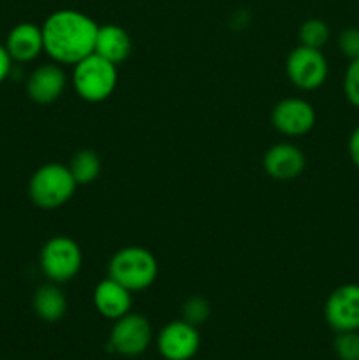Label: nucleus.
Segmentation results:
<instances>
[{
  "label": "nucleus",
  "instance_id": "f257e3e1",
  "mask_svg": "<svg viewBox=\"0 0 359 360\" xmlns=\"http://www.w3.org/2000/svg\"><path fill=\"white\" fill-rule=\"evenodd\" d=\"M44 53L60 65H76L95 49L99 25L88 14L60 9L42 23Z\"/></svg>",
  "mask_w": 359,
  "mask_h": 360
},
{
  "label": "nucleus",
  "instance_id": "f03ea898",
  "mask_svg": "<svg viewBox=\"0 0 359 360\" xmlns=\"http://www.w3.org/2000/svg\"><path fill=\"white\" fill-rule=\"evenodd\" d=\"M77 188L69 167L60 162H48L32 174L28 181V195L37 207L53 211L73 199Z\"/></svg>",
  "mask_w": 359,
  "mask_h": 360
},
{
  "label": "nucleus",
  "instance_id": "7ed1b4c3",
  "mask_svg": "<svg viewBox=\"0 0 359 360\" xmlns=\"http://www.w3.org/2000/svg\"><path fill=\"white\" fill-rule=\"evenodd\" d=\"M73 86L77 97L84 102L99 104L109 98L118 83V70L115 63L92 53L87 58L73 65Z\"/></svg>",
  "mask_w": 359,
  "mask_h": 360
},
{
  "label": "nucleus",
  "instance_id": "20e7f679",
  "mask_svg": "<svg viewBox=\"0 0 359 360\" xmlns=\"http://www.w3.org/2000/svg\"><path fill=\"white\" fill-rule=\"evenodd\" d=\"M108 271L113 280L122 283L130 292H143L157 280L158 264L148 248L125 246L111 257Z\"/></svg>",
  "mask_w": 359,
  "mask_h": 360
},
{
  "label": "nucleus",
  "instance_id": "39448f33",
  "mask_svg": "<svg viewBox=\"0 0 359 360\" xmlns=\"http://www.w3.org/2000/svg\"><path fill=\"white\" fill-rule=\"evenodd\" d=\"M39 266L51 283H67L81 271L83 252L69 236H53L39 253Z\"/></svg>",
  "mask_w": 359,
  "mask_h": 360
},
{
  "label": "nucleus",
  "instance_id": "423d86ee",
  "mask_svg": "<svg viewBox=\"0 0 359 360\" xmlns=\"http://www.w3.org/2000/svg\"><path fill=\"white\" fill-rule=\"evenodd\" d=\"M285 72L296 88L312 91L326 83L329 65L320 49L299 44L289 53L285 60Z\"/></svg>",
  "mask_w": 359,
  "mask_h": 360
},
{
  "label": "nucleus",
  "instance_id": "0eeeda50",
  "mask_svg": "<svg viewBox=\"0 0 359 360\" xmlns=\"http://www.w3.org/2000/svg\"><path fill=\"white\" fill-rule=\"evenodd\" d=\"M153 338L150 320L139 313H127L115 320L109 333V348L123 357H139L148 350Z\"/></svg>",
  "mask_w": 359,
  "mask_h": 360
},
{
  "label": "nucleus",
  "instance_id": "6e6552de",
  "mask_svg": "<svg viewBox=\"0 0 359 360\" xmlns=\"http://www.w3.org/2000/svg\"><path fill=\"white\" fill-rule=\"evenodd\" d=\"M199 348V329L183 319L165 323L157 336V350L164 360H192Z\"/></svg>",
  "mask_w": 359,
  "mask_h": 360
},
{
  "label": "nucleus",
  "instance_id": "1a4fd4ad",
  "mask_svg": "<svg viewBox=\"0 0 359 360\" xmlns=\"http://www.w3.org/2000/svg\"><path fill=\"white\" fill-rule=\"evenodd\" d=\"M324 319L334 333L359 330V285L345 283L334 288L324 304Z\"/></svg>",
  "mask_w": 359,
  "mask_h": 360
},
{
  "label": "nucleus",
  "instance_id": "9d476101",
  "mask_svg": "<svg viewBox=\"0 0 359 360\" xmlns=\"http://www.w3.org/2000/svg\"><path fill=\"white\" fill-rule=\"evenodd\" d=\"M315 108L299 97L282 98L271 111V123L287 137L306 136L315 127Z\"/></svg>",
  "mask_w": 359,
  "mask_h": 360
},
{
  "label": "nucleus",
  "instance_id": "9b49d317",
  "mask_svg": "<svg viewBox=\"0 0 359 360\" xmlns=\"http://www.w3.org/2000/svg\"><path fill=\"white\" fill-rule=\"evenodd\" d=\"M263 167L275 181H292L303 174L306 167V158L296 144L278 143L264 153Z\"/></svg>",
  "mask_w": 359,
  "mask_h": 360
},
{
  "label": "nucleus",
  "instance_id": "f8f14e48",
  "mask_svg": "<svg viewBox=\"0 0 359 360\" xmlns=\"http://www.w3.org/2000/svg\"><path fill=\"white\" fill-rule=\"evenodd\" d=\"M67 86V74L60 63H44L32 70L27 79V95L35 104L48 105L62 97Z\"/></svg>",
  "mask_w": 359,
  "mask_h": 360
},
{
  "label": "nucleus",
  "instance_id": "ddd939ff",
  "mask_svg": "<svg viewBox=\"0 0 359 360\" xmlns=\"http://www.w3.org/2000/svg\"><path fill=\"white\" fill-rule=\"evenodd\" d=\"M94 306L99 315L108 320H118L130 313L132 308V292L123 287L111 276L99 281L94 290Z\"/></svg>",
  "mask_w": 359,
  "mask_h": 360
},
{
  "label": "nucleus",
  "instance_id": "4468645a",
  "mask_svg": "<svg viewBox=\"0 0 359 360\" xmlns=\"http://www.w3.org/2000/svg\"><path fill=\"white\" fill-rule=\"evenodd\" d=\"M4 46L13 62H32L44 51L42 28L35 23H18L11 28Z\"/></svg>",
  "mask_w": 359,
  "mask_h": 360
},
{
  "label": "nucleus",
  "instance_id": "2eb2a0df",
  "mask_svg": "<svg viewBox=\"0 0 359 360\" xmlns=\"http://www.w3.org/2000/svg\"><path fill=\"white\" fill-rule=\"evenodd\" d=\"M94 53L118 65V63L125 62L132 53V39H130L129 32L120 25H102L97 30Z\"/></svg>",
  "mask_w": 359,
  "mask_h": 360
},
{
  "label": "nucleus",
  "instance_id": "dca6fc26",
  "mask_svg": "<svg viewBox=\"0 0 359 360\" xmlns=\"http://www.w3.org/2000/svg\"><path fill=\"white\" fill-rule=\"evenodd\" d=\"M32 308L42 322H58L67 313V297L56 283H46L35 290Z\"/></svg>",
  "mask_w": 359,
  "mask_h": 360
},
{
  "label": "nucleus",
  "instance_id": "f3484780",
  "mask_svg": "<svg viewBox=\"0 0 359 360\" xmlns=\"http://www.w3.org/2000/svg\"><path fill=\"white\" fill-rule=\"evenodd\" d=\"M67 167H69L70 174H73L77 186H80L94 183L95 179L99 178V174H101L102 164L101 158H99V155L95 153L94 150L84 148V150H77L76 153L73 155V158H70Z\"/></svg>",
  "mask_w": 359,
  "mask_h": 360
},
{
  "label": "nucleus",
  "instance_id": "a211bd4d",
  "mask_svg": "<svg viewBox=\"0 0 359 360\" xmlns=\"http://www.w3.org/2000/svg\"><path fill=\"white\" fill-rule=\"evenodd\" d=\"M299 44L308 46V48L322 49L327 44L331 37V30L327 27L326 21L319 20V18H310V20L303 21L298 32Z\"/></svg>",
  "mask_w": 359,
  "mask_h": 360
},
{
  "label": "nucleus",
  "instance_id": "6ab92c4d",
  "mask_svg": "<svg viewBox=\"0 0 359 360\" xmlns=\"http://www.w3.org/2000/svg\"><path fill=\"white\" fill-rule=\"evenodd\" d=\"M210 302H208V299L201 297V295H192V297L187 299L182 306V319L196 327L203 326V323L210 319Z\"/></svg>",
  "mask_w": 359,
  "mask_h": 360
},
{
  "label": "nucleus",
  "instance_id": "aec40b11",
  "mask_svg": "<svg viewBox=\"0 0 359 360\" xmlns=\"http://www.w3.org/2000/svg\"><path fill=\"white\" fill-rule=\"evenodd\" d=\"M333 348L340 360H359V330L336 333Z\"/></svg>",
  "mask_w": 359,
  "mask_h": 360
},
{
  "label": "nucleus",
  "instance_id": "412c9836",
  "mask_svg": "<svg viewBox=\"0 0 359 360\" xmlns=\"http://www.w3.org/2000/svg\"><path fill=\"white\" fill-rule=\"evenodd\" d=\"M344 94L354 108H359V58L348 62L344 76Z\"/></svg>",
  "mask_w": 359,
  "mask_h": 360
},
{
  "label": "nucleus",
  "instance_id": "4be33fe9",
  "mask_svg": "<svg viewBox=\"0 0 359 360\" xmlns=\"http://www.w3.org/2000/svg\"><path fill=\"white\" fill-rule=\"evenodd\" d=\"M338 49L351 62L359 58V28L348 27L338 35Z\"/></svg>",
  "mask_w": 359,
  "mask_h": 360
},
{
  "label": "nucleus",
  "instance_id": "5701e85b",
  "mask_svg": "<svg viewBox=\"0 0 359 360\" xmlns=\"http://www.w3.org/2000/svg\"><path fill=\"white\" fill-rule=\"evenodd\" d=\"M11 70H13V58L7 53L6 46L0 44V84L9 77Z\"/></svg>",
  "mask_w": 359,
  "mask_h": 360
},
{
  "label": "nucleus",
  "instance_id": "b1692460",
  "mask_svg": "<svg viewBox=\"0 0 359 360\" xmlns=\"http://www.w3.org/2000/svg\"><path fill=\"white\" fill-rule=\"evenodd\" d=\"M348 157H351L352 164L359 169V125L352 130L351 137H348Z\"/></svg>",
  "mask_w": 359,
  "mask_h": 360
}]
</instances>
